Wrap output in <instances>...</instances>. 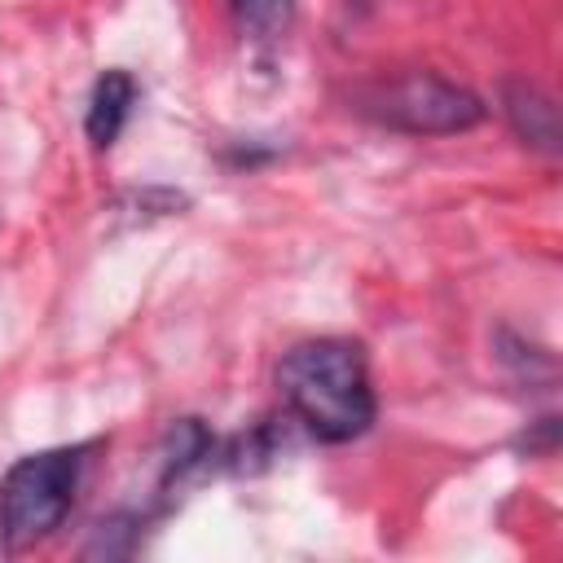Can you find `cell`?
Wrapping results in <instances>:
<instances>
[{"mask_svg":"<svg viewBox=\"0 0 563 563\" xmlns=\"http://www.w3.org/2000/svg\"><path fill=\"white\" fill-rule=\"evenodd\" d=\"M277 387L286 409L321 444H347L365 435L378 413L365 352L352 339L295 343L277 365Z\"/></svg>","mask_w":563,"mask_h":563,"instance_id":"obj_1","label":"cell"},{"mask_svg":"<svg viewBox=\"0 0 563 563\" xmlns=\"http://www.w3.org/2000/svg\"><path fill=\"white\" fill-rule=\"evenodd\" d=\"M84 449H44L18 457L0 479V541L26 550L62 528L75 506Z\"/></svg>","mask_w":563,"mask_h":563,"instance_id":"obj_2","label":"cell"},{"mask_svg":"<svg viewBox=\"0 0 563 563\" xmlns=\"http://www.w3.org/2000/svg\"><path fill=\"white\" fill-rule=\"evenodd\" d=\"M365 114H374L387 128L413 132V136H444L466 132L484 119V101L440 75H400L391 84H378L365 97Z\"/></svg>","mask_w":563,"mask_h":563,"instance_id":"obj_3","label":"cell"},{"mask_svg":"<svg viewBox=\"0 0 563 563\" xmlns=\"http://www.w3.org/2000/svg\"><path fill=\"white\" fill-rule=\"evenodd\" d=\"M132 101H136V79L128 70H106L97 84H92V97H88V136L92 145H110L128 114H132Z\"/></svg>","mask_w":563,"mask_h":563,"instance_id":"obj_4","label":"cell"},{"mask_svg":"<svg viewBox=\"0 0 563 563\" xmlns=\"http://www.w3.org/2000/svg\"><path fill=\"white\" fill-rule=\"evenodd\" d=\"M506 119L515 123V132L528 145L550 150V154L559 150V110L541 88H532L523 79H510L506 84Z\"/></svg>","mask_w":563,"mask_h":563,"instance_id":"obj_5","label":"cell"},{"mask_svg":"<svg viewBox=\"0 0 563 563\" xmlns=\"http://www.w3.org/2000/svg\"><path fill=\"white\" fill-rule=\"evenodd\" d=\"M216 449L211 431L198 418H180L167 431V449H163V479H180L185 471H194L198 462H207Z\"/></svg>","mask_w":563,"mask_h":563,"instance_id":"obj_6","label":"cell"},{"mask_svg":"<svg viewBox=\"0 0 563 563\" xmlns=\"http://www.w3.org/2000/svg\"><path fill=\"white\" fill-rule=\"evenodd\" d=\"M229 9L242 22V31H251L255 40L286 35L290 18H295V0H229Z\"/></svg>","mask_w":563,"mask_h":563,"instance_id":"obj_7","label":"cell"},{"mask_svg":"<svg viewBox=\"0 0 563 563\" xmlns=\"http://www.w3.org/2000/svg\"><path fill=\"white\" fill-rule=\"evenodd\" d=\"M361 4H365V0H361Z\"/></svg>","mask_w":563,"mask_h":563,"instance_id":"obj_8","label":"cell"}]
</instances>
